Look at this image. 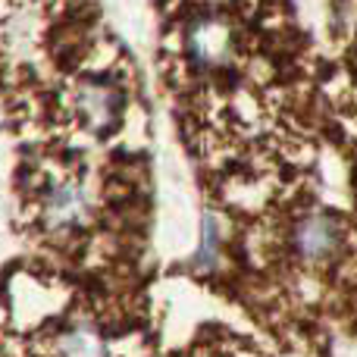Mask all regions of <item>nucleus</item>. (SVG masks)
Instances as JSON below:
<instances>
[{
	"label": "nucleus",
	"instance_id": "nucleus-3",
	"mask_svg": "<svg viewBox=\"0 0 357 357\" xmlns=\"http://www.w3.org/2000/svg\"><path fill=\"white\" fill-rule=\"evenodd\" d=\"M85 210V195L75 182H56L54 188L44 195L41 204V216L47 220L50 229H69L82 220Z\"/></svg>",
	"mask_w": 357,
	"mask_h": 357
},
{
	"label": "nucleus",
	"instance_id": "nucleus-2",
	"mask_svg": "<svg viewBox=\"0 0 357 357\" xmlns=\"http://www.w3.org/2000/svg\"><path fill=\"white\" fill-rule=\"evenodd\" d=\"M339 245H342V226L329 213L307 216L295 229V248L304 260H326L339 251Z\"/></svg>",
	"mask_w": 357,
	"mask_h": 357
},
{
	"label": "nucleus",
	"instance_id": "nucleus-1",
	"mask_svg": "<svg viewBox=\"0 0 357 357\" xmlns=\"http://www.w3.org/2000/svg\"><path fill=\"white\" fill-rule=\"evenodd\" d=\"M185 50L195 66H222L235 54V35L226 19L201 16L185 31Z\"/></svg>",
	"mask_w": 357,
	"mask_h": 357
}]
</instances>
